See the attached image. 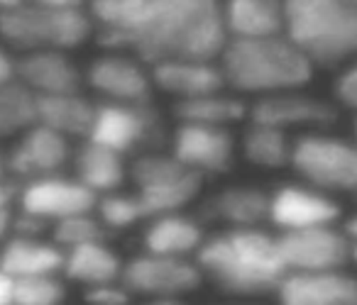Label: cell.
I'll return each instance as SVG.
<instances>
[{"mask_svg":"<svg viewBox=\"0 0 357 305\" xmlns=\"http://www.w3.org/2000/svg\"><path fill=\"white\" fill-rule=\"evenodd\" d=\"M98 42L147 64L218 59L228 45L220 0H89Z\"/></svg>","mask_w":357,"mask_h":305,"instance_id":"obj_1","label":"cell"},{"mask_svg":"<svg viewBox=\"0 0 357 305\" xmlns=\"http://www.w3.org/2000/svg\"><path fill=\"white\" fill-rule=\"evenodd\" d=\"M196 261L220 290L230 295H267L289 274L277 237L259 227H230L204 240Z\"/></svg>","mask_w":357,"mask_h":305,"instance_id":"obj_2","label":"cell"},{"mask_svg":"<svg viewBox=\"0 0 357 305\" xmlns=\"http://www.w3.org/2000/svg\"><path fill=\"white\" fill-rule=\"evenodd\" d=\"M225 84L240 93H277L311 81L313 61L287 35L228 40L220 52Z\"/></svg>","mask_w":357,"mask_h":305,"instance_id":"obj_3","label":"cell"},{"mask_svg":"<svg viewBox=\"0 0 357 305\" xmlns=\"http://www.w3.org/2000/svg\"><path fill=\"white\" fill-rule=\"evenodd\" d=\"M284 35L313 61L335 66L357 56V0H282Z\"/></svg>","mask_w":357,"mask_h":305,"instance_id":"obj_4","label":"cell"},{"mask_svg":"<svg viewBox=\"0 0 357 305\" xmlns=\"http://www.w3.org/2000/svg\"><path fill=\"white\" fill-rule=\"evenodd\" d=\"M93 35V20L81 8L20 3L0 13V40L17 52H69Z\"/></svg>","mask_w":357,"mask_h":305,"instance_id":"obj_5","label":"cell"},{"mask_svg":"<svg viewBox=\"0 0 357 305\" xmlns=\"http://www.w3.org/2000/svg\"><path fill=\"white\" fill-rule=\"evenodd\" d=\"M130 178L149 220L184 210L191 201H196L204 186V173L178 162L174 154L159 152L137 154L130 166Z\"/></svg>","mask_w":357,"mask_h":305,"instance_id":"obj_6","label":"cell"},{"mask_svg":"<svg viewBox=\"0 0 357 305\" xmlns=\"http://www.w3.org/2000/svg\"><path fill=\"white\" fill-rule=\"evenodd\" d=\"M291 166L321 191L357 196V142L316 132L303 134L294 142Z\"/></svg>","mask_w":357,"mask_h":305,"instance_id":"obj_7","label":"cell"},{"mask_svg":"<svg viewBox=\"0 0 357 305\" xmlns=\"http://www.w3.org/2000/svg\"><path fill=\"white\" fill-rule=\"evenodd\" d=\"M89 139L115 149L123 157L128 154L137 157L144 152H154L162 144L164 125L149 103L105 100V103L96 105V118Z\"/></svg>","mask_w":357,"mask_h":305,"instance_id":"obj_8","label":"cell"},{"mask_svg":"<svg viewBox=\"0 0 357 305\" xmlns=\"http://www.w3.org/2000/svg\"><path fill=\"white\" fill-rule=\"evenodd\" d=\"M123 286L135 295L152 298L154 303H178L186 293H194L204 281L199 264L186 261V256L142 254L123 264Z\"/></svg>","mask_w":357,"mask_h":305,"instance_id":"obj_9","label":"cell"},{"mask_svg":"<svg viewBox=\"0 0 357 305\" xmlns=\"http://www.w3.org/2000/svg\"><path fill=\"white\" fill-rule=\"evenodd\" d=\"M350 237L333 225L284 230L277 237L279 254L289 271L342 269L350 261Z\"/></svg>","mask_w":357,"mask_h":305,"instance_id":"obj_10","label":"cell"},{"mask_svg":"<svg viewBox=\"0 0 357 305\" xmlns=\"http://www.w3.org/2000/svg\"><path fill=\"white\" fill-rule=\"evenodd\" d=\"M69 137L56 130L35 123L20 134L6 157V173H13L20 181H35L42 176H52L64 169L69 162Z\"/></svg>","mask_w":357,"mask_h":305,"instance_id":"obj_11","label":"cell"},{"mask_svg":"<svg viewBox=\"0 0 357 305\" xmlns=\"http://www.w3.org/2000/svg\"><path fill=\"white\" fill-rule=\"evenodd\" d=\"M172 154L199 173H225L233 166L235 139L228 127L181 123L172 137Z\"/></svg>","mask_w":357,"mask_h":305,"instance_id":"obj_12","label":"cell"},{"mask_svg":"<svg viewBox=\"0 0 357 305\" xmlns=\"http://www.w3.org/2000/svg\"><path fill=\"white\" fill-rule=\"evenodd\" d=\"M17 203L22 210L35 212L47 222H56L61 217L91 212L98 203V196L79 178H64L59 173H52V176L27 181L25 188L17 193Z\"/></svg>","mask_w":357,"mask_h":305,"instance_id":"obj_13","label":"cell"},{"mask_svg":"<svg viewBox=\"0 0 357 305\" xmlns=\"http://www.w3.org/2000/svg\"><path fill=\"white\" fill-rule=\"evenodd\" d=\"M277 295L284 305H357V276L342 269L289 271Z\"/></svg>","mask_w":357,"mask_h":305,"instance_id":"obj_14","label":"cell"},{"mask_svg":"<svg viewBox=\"0 0 357 305\" xmlns=\"http://www.w3.org/2000/svg\"><path fill=\"white\" fill-rule=\"evenodd\" d=\"M340 217L337 203L316 186H282L269 196V222L279 230L333 225Z\"/></svg>","mask_w":357,"mask_h":305,"instance_id":"obj_15","label":"cell"},{"mask_svg":"<svg viewBox=\"0 0 357 305\" xmlns=\"http://www.w3.org/2000/svg\"><path fill=\"white\" fill-rule=\"evenodd\" d=\"M252 123L259 125H272L279 130H291V127H328L335 123L337 110L331 103L321 98H311V95L294 91H277V93H267L252 105L250 110Z\"/></svg>","mask_w":357,"mask_h":305,"instance_id":"obj_16","label":"cell"},{"mask_svg":"<svg viewBox=\"0 0 357 305\" xmlns=\"http://www.w3.org/2000/svg\"><path fill=\"white\" fill-rule=\"evenodd\" d=\"M89 86L105 100L115 103H149L152 98V76L139 61L123 54H105L89 66Z\"/></svg>","mask_w":357,"mask_h":305,"instance_id":"obj_17","label":"cell"},{"mask_svg":"<svg viewBox=\"0 0 357 305\" xmlns=\"http://www.w3.org/2000/svg\"><path fill=\"white\" fill-rule=\"evenodd\" d=\"M15 79L35 95H56L81 91V71L61 49L25 52L15 61Z\"/></svg>","mask_w":357,"mask_h":305,"instance_id":"obj_18","label":"cell"},{"mask_svg":"<svg viewBox=\"0 0 357 305\" xmlns=\"http://www.w3.org/2000/svg\"><path fill=\"white\" fill-rule=\"evenodd\" d=\"M152 81L159 91L178 100L223 91L225 76L215 59H172L152 66Z\"/></svg>","mask_w":357,"mask_h":305,"instance_id":"obj_19","label":"cell"},{"mask_svg":"<svg viewBox=\"0 0 357 305\" xmlns=\"http://www.w3.org/2000/svg\"><path fill=\"white\" fill-rule=\"evenodd\" d=\"M223 25L228 40L284 35L282 0H225Z\"/></svg>","mask_w":357,"mask_h":305,"instance_id":"obj_20","label":"cell"},{"mask_svg":"<svg viewBox=\"0 0 357 305\" xmlns=\"http://www.w3.org/2000/svg\"><path fill=\"white\" fill-rule=\"evenodd\" d=\"M0 269L13 279L20 276H47L64 269L61 247L42 242V237H13L0 249Z\"/></svg>","mask_w":357,"mask_h":305,"instance_id":"obj_21","label":"cell"},{"mask_svg":"<svg viewBox=\"0 0 357 305\" xmlns=\"http://www.w3.org/2000/svg\"><path fill=\"white\" fill-rule=\"evenodd\" d=\"M204 244V230L194 217L181 212L152 217L144 230V251L162 256H189Z\"/></svg>","mask_w":357,"mask_h":305,"instance_id":"obj_22","label":"cell"},{"mask_svg":"<svg viewBox=\"0 0 357 305\" xmlns=\"http://www.w3.org/2000/svg\"><path fill=\"white\" fill-rule=\"evenodd\" d=\"M96 105L89 98L76 93L37 95V123L56 130L64 137H89L93 127Z\"/></svg>","mask_w":357,"mask_h":305,"instance_id":"obj_23","label":"cell"},{"mask_svg":"<svg viewBox=\"0 0 357 305\" xmlns=\"http://www.w3.org/2000/svg\"><path fill=\"white\" fill-rule=\"evenodd\" d=\"M61 271L66 274V279L84 283L89 288V286L120 281L123 261L108 244H103V240H96L69 247L64 254V269Z\"/></svg>","mask_w":357,"mask_h":305,"instance_id":"obj_24","label":"cell"},{"mask_svg":"<svg viewBox=\"0 0 357 305\" xmlns=\"http://www.w3.org/2000/svg\"><path fill=\"white\" fill-rule=\"evenodd\" d=\"M76 178L91 191L98 193H113L125 181V157L115 149L105 147L100 142L86 137V142L79 147L74 157Z\"/></svg>","mask_w":357,"mask_h":305,"instance_id":"obj_25","label":"cell"},{"mask_svg":"<svg viewBox=\"0 0 357 305\" xmlns=\"http://www.w3.org/2000/svg\"><path fill=\"white\" fill-rule=\"evenodd\" d=\"M206 210L230 227H257L269 220V196L257 188H228L211 198Z\"/></svg>","mask_w":357,"mask_h":305,"instance_id":"obj_26","label":"cell"},{"mask_svg":"<svg viewBox=\"0 0 357 305\" xmlns=\"http://www.w3.org/2000/svg\"><path fill=\"white\" fill-rule=\"evenodd\" d=\"M174 113H176L178 123H201L228 127V125L238 123V120H243L248 115V105L243 100L233 98V95H225L223 91H215V93L178 100Z\"/></svg>","mask_w":357,"mask_h":305,"instance_id":"obj_27","label":"cell"},{"mask_svg":"<svg viewBox=\"0 0 357 305\" xmlns=\"http://www.w3.org/2000/svg\"><path fill=\"white\" fill-rule=\"evenodd\" d=\"M294 142L289 139L287 130L272 125L252 123V127L243 137V154L250 164L262 169H282L291 164Z\"/></svg>","mask_w":357,"mask_h":305,"instance_id":"obj_28","label":"cell"},{"mask_svg":"<svg viewBox=\"0 0 357 305\" xmlns=\"http://www.w3.org/2000/svg\"><path fill=\"white\" fill-rule=\"evenodd\" d=\"M37 123V95L17 79L0 84V139L22 134Z\"/></svg>","mask_w":357,"mask_h":305,"instance_id":"obj_29","label":"cell"},{"mask_svg":"<svg viewBox=\"0 0 357 305\" xmlns=\"http://www.w3.org/2000/svg\"><path fill=\"white\" fill-rule=\"evenodd\" d=\"M96 210H98V220L110 230H128L135 222L147 220L142 203L135 193H130V196L115 191L103 193V198L96 203Z\"/></svg>","mask_w":357,"mask_h":305,"instance_id":"obj_30","label":"cell"},{"mask_svg":"<svg viewBox=\"0 0 357 305\" xmlns=\"http://www.w3.org/2000/svg\"><path fill=\"white\" fill-rule=\"evenodd\" d=\"M64 300V286L56 274L15 279L13 305H56Z\"/></svg>","mask_w":357,"mask_h":305,"instance_id":"obj_31","label":"cell"},{"mask_svg":"<svg viewBox=\"0 0 357 305\" xmlns=\"http://www.w3.org/2000/svg\"><path fill=\"white\" fill-rule=\"evenodd\" d=\"M54 242L64 249L76 244H84V242H96L105 237V225L96 217H91L89 212H79V215L61 217L54 222Z\"/></svg>","mask_w":357,"mask_h":305,"instance_id":"obj_32","label":"cell"},{"mask_svg":"<svg viewBox=\"0 0 357 305\" xmlns=\"http://www.w3.org/2000/svg\"><path fill=\"white\" fill-rule=\"evenodd\" d=\"M130 290L123 286V281H110V283H98V286H89L86 290V300L91 305H125L130 303Z\"/></svg>","mask_w":357,"mask_h":305,"instance_id":"obj_33","label":"cell"},{"mask_svg":"<svg viewBox=\"0 0 357 305\" xmlns=\"http://www.w3.org/2000/svg\"><path fill=\"white\" fill-rule=\"evenodd\" d=\"M335 98L340 100L345 108L357 113V61H352L347 69H342V74L335 81Z\"/></svg>","mask_w":357,"mask_h":305,"instance_id":"obj_34","label":"cell"},{"mask_svg":"<svg viewBox=\"0 0 357 305\" xmlns=\"http://www.w3.org/2000/svg\"><path fill=\"white\" fill-rule=\"evenodd\" d=\"M45 227H47V220L35 215V212L22 210L17 217H13V232H15L17 237H42Z\"/></svg>","mask_w":357,"mask_h":305,"instance_id":"obj_35","label":"cell"},{"mask_svg":"<svg viewBox=\"0 0 357 305\" xmlns=\"http://www.w3.org/2000/svg\"><path fill=\"white\" fill-rule=\"evenodd\" d=\"M13 293H15V279L0 269V305H13Z\"/></svg>","mask_w":357,"mask_h":305,"instance_id":"obj_36","label":"cell"},{"mask_svg":"<svg viewBox=\"0 0 357 305\" xmlns=\"http://www.w3.org/2000/svg\"><path fill=\"white\" fill-rule=\"evenodd\" d=\"M15 79V59L8 54L6 47H0V84Z\"/></svg>","mask_w":357,"mask_h":305,"instance_id":"obj_37","label":"cell"},{"mask_svg":"<svg viewBox=\"0 0 357 305\" xmlns=\"http://www.w3.org/2000/svg\"><path fill=\"white\" fill-rule=\"evenodd\" d=\"M17 198V191L10 181H6V176H0V208H10V203Z\"/></svg>","mask_w":357,"mask_h":305,"instance_id":"obj_38","label":"cell"},{"mask_svg":"<svg viewBox=\"0 0 357 305\" xmlns=\"http://www.w3.org/2000/svg\"><path fill=\"white\" fill-rule=\"evenodd\" d=\"M27 3H40V6L52 8H84L89 0H27Z\"/></svg>","mask_w":357,"mask_h":305,"instance_id":"obj_39","label":"cell"},{"mask_svg":"<svg viewBox=\"0 0 357 305\" xmlns=\"http://www.w3.org/2000/svg\"><path fill=\"white\" fill-rule=\"evenodd\" d=\"M13 232V215L10 208H0V242L6 240L8 235Z\"/></svg>","mask_w":357,"mask_h":305,"instance_id":"obj_40","label":"cell"},{"mask_svg":"<svg viewBox=\"0 0 357 305\" xmlns=\"http://www.w3.org/2000/svg\"><path fill=\"white\" fill-rule=\"evenodd\" d=\"M345 235L350 237V242H357V215H352L345 222Z\"/></svg>","mask_w":357,"mask_h":305,"instance_id":"obj_41","label":"cell"},{"mask_svg":"<svg viewBox=\"0 0 357 305\" xmlns=\"http://www.w3.org/2000/svg\"><path fill=\"white\" fill-rule=\"evenodd\" d=\"M20 3H25V0H0V13H3V10H10V8L20 6Z\"/></svg>","mask_w":357,"mask_h":305,"instance_id":"obj_42","label":"cell"},{"mask_svg":"<svg viewBox=\"0 0 357 305\" xmlns=\"http://www.w3.org/2000/svg\"><path fill=\"white\" fill-rule=\"evenodd\" d=\"M350 261L357 266V242H352V244H350Z\"/></svg>","mask_w":357,"mask_h":305,"instance_id":"obj_43","label":"cell"},{"mask_svg":"<svg viewBox=\"0 0 357 305\" xmlns=\"http://www.w3.org/2000/svg\"><path fill=\"white\" fill-rule=\"evenodd\" d=\"M0 176H6V157L0 154Z\"/></svg>","mask_w":357,"mask_h":305,"instance_id":"obj_44","label":"cell"},{"mask_svg":"<svg viewBox=\"0 0 357 305\" xmlns=\"http://www.w3.org/2000/svg\"><path fill=\"white\" fill-rule=\"evenodd\" d=\"M352 130H355V142H357V120H355V127H352Z\"/></svg>","mask_w":357,"mask_h":305,"instance_id":"obj_45","label":"cell"}]
</instances>
